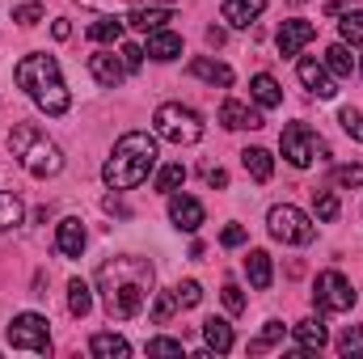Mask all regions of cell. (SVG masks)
Returning <instances> with one entry per match:
<instances>
[{
  "mask_svg": "<svg viewBox=\"0 0 363 359\" xmlns=\"http://www.w3.org/2000/svg\"><path fill=\"white\" fill-rule=\"evenodd\" d=\"M152 279H157V270H152L148 258H140V254L106 258V263L97 267V292H101V300H106V313H110L114 321L140 317V309H144L148 296H152Z\"/></svg>",
  "mask_w": 363,
  "mask_h": 359,
  "instance_id": "obj_1",
  "label": "cell"
},
{
  "mask_svg": "<svg viewBox=\"0 0 363 359\" xmlns=\"http://www.w3.org/2000/svg\"><path fill=\"white\" fill-rule=\"evenodd\" d=\"M13 81H17V89H26V97H30L38 110H47L51 118H64V114L72 110V93L64 85V72H60L55 55H47V51L21 55L17 68H13Z\"/></svg>",
  "mask_w": 363,
  "mask_h": 359,
  "instance_id": "obj_2",
  "label": "cell"
},
{
  "mask_svg": "<svg viewBox=\"0 0 363 359\" xmlns=\"http://www.w3.org/2000/svg\"><path fill=\"white\" fill-rule=\"evenodd\" d=\"M152 170H157V140L148 131H127L114 140V153L101 165V182L110 190H135L148 182Z\"/></svg>",
  "mask_w": 363,
  "mask_h": 359,
  "instance_id": "obj_3",
  "label": "cell"
},
{
  "mask_svg": "<svg viewBox=\"0 0 363 359\" xmlns=\"http://www.w3.org/2000/svg\"><path fill=\"white\" fill-rule=\"evenodd\" d=\"M9 148L17 157V165L30 174V178H55L64 170V153L60 144L38 127V123H17L9 131Z\"/></svg>",
  "mask_w": 363,
  "mask_h": 359,
  "instance_id": "obj_4",
  "label": "cell"
},
{
  "mask_svg": "<svg viewBox=\"0 0 363 359\" xmlns=\"http://www.w3.org/2000/svg\"><path fill=\"white\" fill-rule=\"evenodd\" d=\"M152 123H157V136L169 140V144H178V148L182 144H199V140H203V118H199L190 106H182V101L157 106Z\"/></svg>",
  "mask_w": 363,
  "mask_h": 359,
  "instance_id": "obj_5",
  "label": "cell"
},
{
  "mask_svg": "<svg viewBox=\"0 0 363 359\" xmlns=\"http://www.w3.org/2000/svg\"><path fill=\"white\" fill-rule=\"evenodd\" d=\"M279 148H283V157H287L296 170H308L313 161H325V157H330V144H325L308 123H287L283 136H279Z\"/></svg>",
  "mask_w": 363,
  "mask_h": 359,
  "instance_id": "obj_6",
  "label": "cell"
},
{
  "mask_svg": "<svg viewBox=\"0 0 363 359\" xmlns=\"http://www.w3.org/2000/svg\"><path fill=\"white\" fill-rule=\"evenodd\" d=\"M267 224H271V237L283 241V245H308V241L317 237V224H313L300 207H291V203H274L271 216H267Z\"/></svg>",
  "mask_w": 363,
  "mask_h": 359,
  "instance_id": "obj_7",
  "label": "cell"
},
{
  "mask_svg": "<svg viewBox=\"0 0 363 359\" xmlns=\"http://www.w3.org/2000/svg\"><path fill=\"white\" fill-rule=\"evenodd\" d=\"M313 304L317 313H351L355 309V287L342 270H321L317 287H313Z\"/></svg>",
  "mask_w": 363,
  "mask_h": 359,
  "instance_id": "obj_8",
  "label": "cell"
},
{
  "mask_svg": "<svg viewBox=\"0 0 363 359\" xmlns=\"http://www.w3.org/2000/svg\"><path fill=\"white\" fill-rule=\"evenodd\" d=\"M9 347H13V351H34V355H51L47 317H38V313H17V317L9 321Z\"/></svg>",
  "mask_w": 363,
  "mask_h": 359,
  "instance_id": "obj_9",
  "label": "cell"
},
{
  "mask_svg": "<svg viewBox=\"0 0 363 359\" xmlns=\"http://www.w3.org/2000/svg\"><path fill=\"white\" fill-rule=\"evenodd\" d=\"M313 38H317V26H313V21H304V17L283 21V26H279V34H274V43H279V55H283V60H287V55H300Z\"/></svg>",
  "mask_w": 363,
  "mask_h": 359,
  "instance_id": "obj_10",
  "label": "cell"
},
{
  "mask_svg": "<svg viewBox=\"0 0 363 359\" xmlns=\"http://www.w3.org/2000/svg\"><path fill=\"white\" fill-rule=\"evenodd\" d=\"M169 220H174V228L182 233H199L203 228V220H207V211H203V203L199 199H190V194H169Z\"/></svg>",
  "mask_w": 363,
  "mask_h": 359,
  "instance_id": "obj_11",
  "label": "cell"
},
{
  "mask_svg": "<svg viewBox=\"0 0 363 359\" xmlns=\"http://www.w3.org/2000/svg\"><path fill=\"white\" fill-rule=\"evenodd\" d=\"M89 72H93V81H97L101 89H118L123 77H127V64L114 60V51H93L89 55Z\"/></svg>",
  "mask_w": 363,
  "mask_h": 359,
  "instance_id": "obj_12",
  "label": "cell"
},
{
  "mask_svg": "<svg viewBox=\"0 0 363 359\" xmlns=\"http://www.w3.org/2000/svg\"><path fill=\"white\" fill-rule=\"evenodd\" d=\"M291 330H296V343H300L291 355H313V351H321V347L330 343V330H325V321H321V317H304V321H300V326H291Z\"/></svg>",
  "mask_w": 363,
  "mask_h": 359,
  "instance_id": "obj_13",
  "label": "cell"
},
{
  "mask_svg": "<svg viewBox=\"0 0 363 359\" xmlns=\"http://www.w3.org/2000/svg\"><path fill=\"white\" fill-rule=\"evenodd\" d=\"M262 13H267V0H224L220 4V17L228 26H237V30H250Z\"/></svg>",
  "mask_w": 363,
  "mask_h": 359,
  "instance_id": "obj_14",
  "label": "cell"
},
{
  "mask_svg": "<svg viewBox=\"0 0 363 359\" xmlns=\"http://www.w3.org/2000/svg\"><path fill=\"white\" fill-rule=\"evenodd\" d=\"M296 72H300L304 89H313L317 97H334V93H338L334 77H330V68H325V64H317V60H300V64H296Z\"/></svg>",
  "mask_w": 363,
  "mask_h": 359,
  "instance_id": "obj_15",
  "label": "cell"
},
{
  "mask_svg": "<svg viewBox=\"0 0 363 359\" xmlns=\"http://www.w3.org/2000/svg\"><path fill=\"white\" fill-rule=\"evenodd\" d=\"M220 123H224L228 131H245V127L254 131V127H262V114H258V110H250V106H241L237 97H228V101L220 106Z\"/></svg>",
  "mask_w": 363,
  "mask_h": 359,
  "instance_id": "obj_16",
  "label": "cell"
},
{
  "mask_svg": "<svg viewBox=\"0 0 363 359\" xmlns=\"http://www.w3.org/2000/svg\"><path fill=\"white\" fill-rule=\"evenodd\" d=\"M55 245H60L64 258H81V250H85V224H81L77 216L60 220V228H55Z\"/></svg>",
  "mask_w": 363,
  "mask_h": 359,
  "instance_id": "obj_17",
  "label": "cell"
},
{
  "mask_svg": "<svg viewBox=\"0 0 363 359\" xmlns=\"http://www.w3.org/2000/svg\"><path fill=\"white\" fill-rule=\"evenodd\" d=\"M190 77H199V81H207L211 89L220 85V89H233V68L228 64H220V60H190Z\"/></svg>",
  "mask_w": 363,
  "mask_h": 359,
  "instance_id": "obj_18",
  "label": "cell"
},
{
  "mask_svg": "<svg viewBox=\"0 0 363 359\" xmlns=\"http://www.w3.org/2000/svg\"><path fill=\"white\" fill-rule=\"evenodd\" d=\"M203 343H207V351L228 355L237 338H233V326H228L224 317H207V321H203Z\"/></svg>",
  "mask_w": 363,
  "mask_h": 359,
  "instance_id": "obj_19",
  "label": "cell"
},
{
  "mask_svg": "<svg viewBox=\"0 0 363 359\" xmlns=\"http://www.w3.org/2000/svg\"><path fill=\"white\" fill-rule=\"evenodd\" d=\"M148 55H152L157 64L178 60L182 55V38L174 34V30H152V34H148Z\"/></svg>",
  "mask_w": 363,
  "mask_h": 359,
  "instance_id": "obj_20",
  "label": "cell"
},
{
  "mask_svg": "<svg viewBox=\"0 0 363 359\" xmlns=\"http://www.w3.org/2000/svg\"><path fill=\"white\" fill-rule=\"evenodd\" d=\"M245 275H250V287H254V292H267L271 279H274L271 254H267V250H250V258H245Z\"/></svg>",
  "mask_w": 363,
  "mask_h": 359,
  "instance_id": "obj_21",
  "label": "cell"
},
{
  "mask_svg": "<svg viewBox=\"0 0 363 359\" xmlns=\"http://www.w3.org/2000/svg\"><path fill=\"white\" fill-rule=\"evenodd\" d=\"M250 97H254L262 110H274V106H283V89H279V81H274L271 72H258V77L250 81Z\"/></svg>",
  "mask_w": 363,
  "mask_h": 359,
  "instance_id": "obj_22",
  "label": "cell"
},
{
  "mask_svg": "<svg viewBox=\"0 0 363 359\" xmlns=\"http://www.w3.org/2000/svg\"><path fill=\"white\" fill-rule=\"evenodd\" d=\"M241 165H245V174L254 182H271L274 178V157L267 148H245L241 153Z\"/></svg>",
  "mask_w": 363,
  "mask_h": 359,
  "instance_id": "obj_23",
  "label": "cell"
},
{
  "mask_svg": "<svg viewBox=\"0 0 363 359\" xmlns=\"http://www.w3.org/2000/svg\"><path fill=\"white\" fill-rule=\"evenodd\" d=\"M89 351L97 359H127V355H131V343H127L123 334H93Z\"/></svg>",
  "mask_w": 363,
  "mask_h": 359,
  "instance_id": "obj_24",
  "label": "cell"
},
{
  "mask_svg": "<svg viewBox=\"0 0 363 359\" xmlns=\"http://www.w3.org/2000/svg\"><path fill=\"white\" fill-rule=\"evenodd\" d=\"M127 21H131L140 34H152V30H165V21H174V17H169V9H157V4H148V9H135Z\"/></svg>",
  "mask_w": 363,
  "mask_h": 359,
  "instance_id": "obj_25",
  "label": "cell"
},
{
  "mask_svg": "<svg viewBox=\"0 0 363 359\" xmlns=\"http://www.w3.org/2000/svg\"><path fill=\"white\" fill-rule=\"evenodd\" d=\"M89 309H93V287L85 279H72L68 283V313L72 317H89Z\"/></svg>",
  "mask_w": 363,
  "mask_h": 359,
  "instance_id": "obj_26",
  "label": "cell"
},
{
  "mask_svg": "<svg viewBox=\"0 0 363 359\" xmlns=\"http://www.w3.org/2000/svg\"><path fill=\"white\" fill-rule=\"evenodd\" d=\"M325 68H330L334 77H351V68H355V55L347 51V43H334V47L325 51Z\"/></svg>",
  "mask_w": 363,
  "mask_h": 359,
  "instance_id": "obj_27",
  "label": "cell"
},
{
  "mask_svg": "<svg viewBox=\"0 0 363 359\" xmlns=\"http://www.w3.org/2000/svg\"><path fill=\"white\" fill-rule=\"evenodd\" d=\"M313 211H317L321 224H334L338 211H342V207H338V194H334V190H313Z\"/></svg>",
  "mask_w": 363,
  "mask_h": 359,
  "instance_id": "obj_28",
  "label": "cell"
},
{
  "mask_svg": "<svg viewBox=\"0 0 363 359\" xmlns=\"http://www.w3.org/2000/svg\"><path fill=\"white\" fill-rule=\"evenodd\" d=\"M21 216H26L21 199H17V194H9V190H0V233H4V228H17V224H21Z\"/></svg>",
  "mask_w": 363,
  "mask_h": 359,
  "instance_id": "obj_29",
  "label": "cell"
},
{
  "mask_svg": "<svg viewBox=\"0 0 363 359\" xmlns=\"http://www.w3.org/2000/svg\"><path fill=\"white\" fill-rule=\"evenodd\" d=\"M279 343H283V321H267V326H262V334L250 343V355H267V351L279 347Z\"/></svg>",
  "mask_w": 363,
  "mask_h": 359,
  "instance_id": "obj_30",
  "label": "cell"
},
{
  "mask_svg": "<svg viewBox=\"0 0 363 359\" xmlns=\"http://www.w3.org/2000/svg\"><path fill=\"white\" fill-rule=\"evenodd\" d=\"M89 38L93 43H118L123 38V21L118 17H97L89 26Z\"/></svg>",
  "mask_w": 363,
  "mask_h": 359,
  "instance_id": "obj_31",
  "label": "cell"
},
{
  "mask_svg": "<svg viewBox=\"0 0 363 359\" xmlns=\"http://www.w3.org/2000/svg\"><path fill=\"white\" fill-rule=\"evenodd\" d=\"M182 182H186V165H182V161L161 165V174H157V190H161V194H174Z\"/></svg>",
  "mask_w": 363,
  "mask_h": 359,
  "instance_id": "obj_32",
  "label": "cell"
},
{
  "mask_svg": "<svg viewBox=\"0 0 363 359\" xmlns=\"http://www.w3.org/2000/svg\"><path fill=\"white\" fill-rule=\"evenodd\" d=\"M178 309L182 304H178L174 292H157V300H152V321H157V326H169V317H174Z\"/></svg>",
  "mask_w": 363,
  "mask_h": 359,
  "instance_id": "obj_33",
  "label": "cell"
},
{
  "mask_svg": "<svg viewBox=\"0 0 363 359\" xmlns=\"http://www.w3.org/2000/svg\"><path fill=\"white\" fill-rule=\"evenodd\" d=\"M338 30H342V43H363V9H351V13H342V21H338Z\"/></svg>",
  "mask_w": 363,
  "mask_h": 359,
  "instance_id": "obj_34",
  "label": "cell"
},
{
  "mask_svg": "<svg viewBox=\"0 0 363 359\" xmlns=\"http://www.w3.org/2000/svg\"><path fill=\"white\" fill-rule=\"evenodd\" d=\"M338 351H342V355L363 359V326H347V330L338 334Z\"/></svg>",
  "mask_w": 363,
  "mask_h": 359,
  "instance_id": "obj_35",
  "label": "cell"
},
{
  "mask_svg": "<svg viewBox=\"0 0 363 359\" xmlns=\"http://www.w3.org/2000/svg\"><path fill=\"white\" fill-rule=\"evenodd\" d=\"M174 296H178L182 309H194V304L203 300V287H199L194 279H186V283H178V287H174Z\"/></svg>",
  "mask_w": 363,
  "mask_h": 359,
  "instance_id": "obj_36",
  "label": "cell"
},
{
  "mask_svg": "<svg viewBox=\"0 0 363 359\" xmlns=\"http://www.w3.org/2000/svg\"><path fill=\"white\" fill-rule=\"evenodd\" d=\"M148 355H186V347H182L178 338H148Z\"/></svg>",
  "mask_w": 363,
  "mask_h": 359,
  "instance_id": "obj_37",
  "label": "cell"
},
{
  "mask_svg": "<svg viewBox=\"0 0 363 359\" xmlns=\"http://www.w3.org/2000/svg\"><path fill=\"white\" fill-rule=\"evenodd\" d=\"M43 13H47L43 4H21V9H13V21H17V26H38Z\"/></svg>",
  "mask_w": 363,
  "mask_h": 359,
  "instance_id": "obj_38",
  "label": "cell"
},
{
  "mask_svg": "<svg viewBox=\"0 0 363 359\" xmlns=\"http://www.w3.org/2000/svg\"><path fill=\"white\" fill-rule=\"evenodd\" d=\"M220 296H224V309H228V313H245V292H241L237 283H224Z\"/></svg>",
  "mask_w": 363,
  "mask_h": 359,
  "instance_id": "obj_39",
  "label": "cell"
},
{
  "mask_svg": "<svg viewBox=\"0 0 363 359\" xmlns=\"http://www.w3.org/2000/svg\"><path fill=\"white\" fill-rule=\"evenodd\" d=\"M334 182L338 186H363V165H338L334 170Z\"/></svg>",
  "mask_w": 363,
  "mask_h": 359,
  "instance_id": "obj_40",
  "label": "cell"
},
{
  "mask_svg": "<svg viewBox=\"0 0 363 359\" xmlns=\"http://www.w3.org/2000/svg\"><path fill=\"white\" fill-rule=\"evenodd\" d=\"M123 64H127V72H140L144 68V51L135 43H123Z\"/></svg>",
  "mask_w": 363,
  "mask_h": 359,
  "instance_id": "obj_41",
  "label": "cell"
},
{
  "mask_svg": "<svg viewBox=\"0 0 363 359\" xmlns=\"http://www.w3.org/2000/svg\"><path fill=\"white\" fill-rule=\"evenodd\" d=\"M338 123H342V131H347V136H355V140H359V110H355V106H347V110H342V114H338Z\"/></svg>",
  "mask_w": 363,
  "mask_h": 359,
  "instance_id": "obj_42",
  "label": "cell"
},
{
  "mask_svg": "<svg viewBox=\"0 0 363 359\" xmlns=\"http://www.w3.org/2000/svg\"><path fill=\"white\" fill-rule=\"evenodd\" d=\"M220 245H228V250H237V245H245V228H241V224H228V228L220 233Z\"/></svg>",
  "mask_w": 363,
  "mask_h": 359,
  "instance_id": "obj_43",
  "label": "cell"
},
{
  "mask_svg": "<svg viewBox=\"0 0 363 359\" xmlns=\"http://www.w3.org/2000/svg\"><path fill=\"white\" fill-rule=\"evenodd\" d=\"M207 186H220V190H224V186H228V174H224V170H207Z\"/></svg>",
  "mask_w": 363,
  "mask_h": 359,
  "instance_id": "obj_44",
  "label": "cell"
},
{
  "mask_svg": "<svg viewBox=\"0 0 363 359\" xmlns=\"http://www.w3.org/2000/svg\"><path fill=\"white\" fill-rule=\"evenodd\" d=\"M51 34H55V38H60V43H64V38H72V26H68V21H64V17H60V21H55V26H51Z\"/></svg>",
  "mask_w": 363,
  "mask_h": 359,
  "instance_id": "obj_45",
  "label": "cell"
},
{
  "mask_svg": "<svg viewBox=\"0 0 363 359\" xmlns=\"http://www.w3.org/2000/svg\"><path fill=\"white\" fill-rule=\"evenodd\" d=\"M207 43H211V47H224V30H220V26H211V30H207Z\"/></svg>",
  "mask_w": 363,
  "mask_h": 359,
  "instance_id": "obj_46",
  "label": "cell"
},
{
  "mask_svg": "<svg viewBox=\"0 0 363 359\" xmlns=\"http://www.w3.org/2000/svg\"><path fill=\"white\" fill-rule=\"evenodd\" d=\"M106 211H114V216H127V207H123V203H118V199H114V194H110V199H106Z\"/></svg>",
  "mask_w": 363,
  "mask_h": 359,
  "instance_id": "obj_47",
  "label": "cell"
},
{
  "mask_svg": "<svg viewBox=\"0 0 363 359\" xmlns=\"http://www.w3.org/2000/svg\"><path fill=\"white\" fill-rule=\"evenodd\" d=\"M359 77H363V60H359Z\"/></svg>",
  "mask_w": 363,
  "mask_h": 359,
  "instance_id": "obj_48",
  "label": "cell"
},
{
  "mask_svg": "<svg viewBox=\"0 0 363 359\" xmlns=\"http://www.w3.org/2000/svg\"><path fill=\"white\" fill-rule=\"evenodd\" d=\"M359 140H363V123H359Z\"/></svg>",
  "mask_w": 363,
  "mask_h": 359,
  "instance_id": "obj_49",
  "label": "cell"
},
{
  "mask_svg": "<svg viewBox=\"0 0 363 359\" xmlns=\"http://www.w3.org/2000/svg\"><path fill=\"white\" fill-rule=\"evenodd\" d=\"M165 4H169V0H165Z\"/></svg>",
  "mask_w": 363,
  "mask_h": 359,
  "instance_id": "obj_50",
  "label": "cell"
}]
</instances>
